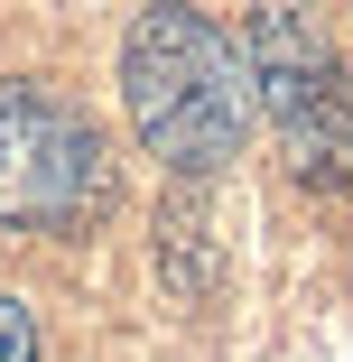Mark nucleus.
<instances>
[{"mask_svg": "<svg viewBox=\"0 0 353 362\" xmlns=\"http://www.w3.org/2000/svg\"><path fill=\"white\" fill-rule=\"evenodd\" d=\"M242 65H251V93L270 103L279 139H289L298 177L307 186H344L353 177V84H344L325 28L307 10H260Z\"/></svg>", "mask_w": 353, "mask_h": 362, "instance_id": "nucleus-3", "label": "nucleus"}, {"mask_svg": "<svg viewBox=\"0 0 353 362\" xmlns=\"http://www.w3.org/2000/svg\"><path fill=\"white\" fill-rule=\"evenodd\" d=\"M0 362H47V334H37V307L0 288Z\"/></svg>", "mask_w": 353, "mask_h": 362, "instance_id": "nucleus-4", "label": "nucleus"}, {"mask_svg": "<svg viewBox=\"0 0 353 362\" xmlns=\"http://www.w3.org/2000/svg\"><path fill=\"white\" fill-rule=\"evenodd\" d=\"M121 103L139 149L195 186L251 139V65L204 10H139L121 37Z\"/></svg>", "mask_w": 353, "mask_h": 362, "instance_id": "nucleus-1", "label": "nucleus"}, {"mask_svg": "<svg viewBox=\"0 0 353 362\" xmlns=\"http://www.w3.org/2000/svg\"><path fill=\"white\" fill-rule=\"evenodd\" d=\"M112 214V149L84 103L37 75H0V223L10 233H93Z\"/></svg>", "mask_w": 353, "mask_h": 362, "instance_id": "nucleus-2", "label": "nucleus"}]
</instances>
